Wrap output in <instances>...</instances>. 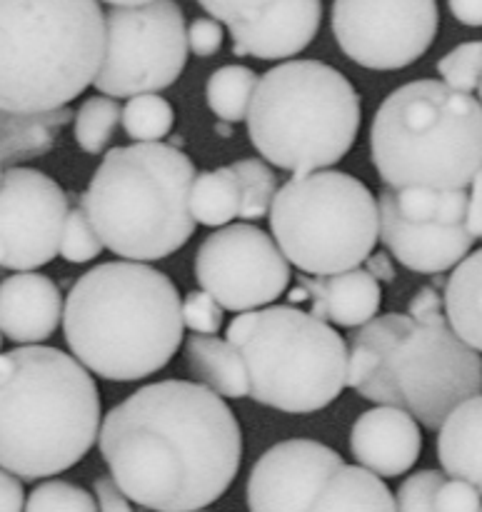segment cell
<instances>
[{
    "label": "cell",
    "mask_w": 482,
    "mask_h": 512,
    "mask_svg": "<svg viewBox=\"0 0 482 512\" xmlns=\"http://www.w3.org/2000/svg\"><path fill=\"white\" fill-rule=\"evenodd\" d=\"M113 483L143 510H205L233 485L243 430L218 393L188 380L143 385L100 423Z\"/></svg>",
    "instance_id": "1"
},
{
    "label": "cell",
    "mask_w": 482,
    "mask_h": 512,
    "mask_svg": "<svg viewBox=\"0 0 482 512\" xmlns=\"http://www.w3.org/2000/svg\"><path fill=\"white\" fill-rule=\"evenodd\" d=\"M348 388L438 430L463 400L482 393V355L448 323L443 295L423 285L408 313L375 315L350 335Z\"/></svg>",
    "instance_id": "2"
},
{
    "label": "cell",
    "mask_w": 482,
    "mask_h": 512,
    "mask_svg": "<svg viewBox=\"0 0 482 512\" xmlns=\"http://www.w3.org/2000/svg\"><path fill=\"white\" fill-rule=\"evenodd\" d=\"M183 300L173 280L138 260L95 265L70 288L63 335L73 358L110 383L155 375L183 345Z\"/></svg>",
    "instance_id": "3"
},
{
    "label": "cell",
    "mask_w": 482,
    "mask_h": 512,
    "mask_svg": "<svg viewBox=\"0 0 482 512\" xmlns=\"http://www.w3.org/2000/svg\"><path fill=\"white\" fill-rule=\"evenodd\" d=\"M103 410L93 373L48 345L8 353L0 380V468L23 483L78 465L98 443Z\"/></svg>",
    "instance_id": "4"
},
{
    "label": "cell",
    "mask_w": 482,
    "mask_h": 512,
    "mask_svg": "<svg viewBox=\"0 0 482 512\" xmlns=\"http://www.w3.org/2000/svg\"><path fill=\"white\" fill-rule=\"evenodd\" d=\"M195 165L168 143H133L103 155L80 208L110 253L153 263L193 238L190 188Z\"/></svg>",
    "instance_id": "5"
},
{
    "label": "cell",
    "mask_w": 482,
    "mask_h": 512,
    "mask_svg": "<svg viewBox=\"0 0 482 512\" xmlns=\"http://www.w3.org/2000/svg\"><path fill=\"white\" fill-rule=\"evenodd\" d=\"M103 50L100 0H0V110L65 108L93 85Z\"/></svg>",
    "instance_id": "6"
},
{
    "label": "cell",
    "mask_w": 482,
    "mask_h": 512,
    "mask_svg": "<svg viewBox=\"0 0 482 512\" xmlns=\"http://www.w3.org/2000/svg\"><path fill=\"white\" fill-rule=\"evenodd\" d=\"M370 155L388 188H470L482 168V103L443 80H413L380 103Z\"/></svg>",
    "instance_id": "7"
},
{
    "label": "cell",
    "mask_w": 482,
    "mask_h": 512,
    "mask_svg": "<svg viewBox=\"0 0 482 512\" xmlns=\"http://www.w3.org/2000/svg\"><path fill=\"white\" fill-rule=\"evenodd\" d=\"M360 95L333 65L285 60L260 75L248 135L263 160L293 175L333 168L360 130Z\"/></svg>",
    "instance_id": "8"
},
{
    "label": "cell",
    "mask_w": 482,
    "mask_h": 512,
    "mask_svg": "<svg viewBox=\"0 0 482 512\" xmlns=\"http://www.w3.org/2000/svg\"><path fill=\"white\" fill-rule=\"evenodd\" d=\"M228 340L248 365V398L265 408L310 415L348 388V343L313 313L293 305L248 310L230 323Z\"/></svg>",
    "instance_id": "9"
},
{
    "label": "cell",
    "mask_w": 482,
    "mask_h": 512,
    "mask_svg": "<svg viewBox=\"0 0 482 512\" xmlns=\"http://www.w3.org/2000/svg\"><path fill=\"white\" fill-rule=\"evenodd\" d=\"M268 218L285 258L308 275L360 268L380 240L378 198L363 180L330 168L283 183Z\"/></svg>",
    "instance_id": "10"
},
{
    "label": "cell",
    "mask_w": 482,
    "mask_h": 512,
    "mask_svg": "<svg viewBox=\"0 0 482 512\" xmlns=\"http://www.w3.org/2000/svg\"><path fill=\"white\" fill-rule=\"evenodd\" d=\"M188 25L175 0L110 8L95 90L110 98L160 93L188 63Z\"/></svg>",
    "instance_id": "11"
},
{
    "label": "cell",
    "mask_w": 482,
    "mask_h": 512,
    "mask_svg": "<svg viewBox=\"0 0 482 512\" xmlns=\"http://www.w3.org/2000/svg\"><path fill=\"white\" fill-rule=\"evenodd\" d=\"M290 278V260L273 235L250 223L223 225L195 253V280L230 313L273 305Z\"/></svg>",
    "instance_id": "12"
},
{
    "label": "cell",
    "mask_w": 482,
    "mask_h": 512,
    "mask_svg": "<svg viewBox=\"0 0 482 512\" xmlns=\"http://www.w3.org/2000/svg\"><path fill=\"white\" fill-rule=\"evenodd\" d=\"M335 43L368 70H403L423 58L440 25L438 0H333Z\"/></svg>",
    "instance_id": "13"
},
{
    "label": "cell",
    "mask_w": 482,
    "mask_h": 512,
    "mask_svg": "<svg viewBox=\"0 0 482 512\" xmlns=\"http://www.w3.org/2000/svg\"><path fill=\"white\" fill-rule=\"evenodd\" d=\"M68 195L35 168L13 165L0 180V268L38 270L58 255Z\"/></svg>",
    "instance_id": "14"
},
{
    "label": "cell",
    "mask_w": 482,
    "mask_h": 512,
    "mask_svg": "<svg viewBox=\"0 0 482 512\" xmlns=\"http://www.w3.org/2000/svg\"><path fill=\"white\" fill-rule=\"evenodd\" d=\"M343 455L308 438L283 440L265 450L248 475L250 512H310L328 480L343 468Z\"/></svg>",
    "instance_id": "15"
},
{
    "label": "cell",
    "mask_w": 482,
    "mask_h": 512,
    "mask_svg": "<svg viewBox=\"0 0 482 512\" xmlns=\"http://www.w3.org/2000/svg\"><path fill=\"white\" fill-rule=\"evenodd\" d=\"M380 240L403 268L423 275L453 270L473 250L475 238L465 223H410L395 210L393 193L385 185L378 198Z\"/></svg>",
    "instance_id": "16"
},
{
    "label": "cell",
    "mask_w": 482,
    "mask_h": 512,
    "mask_svg": "<svg viewBox=\"0 0 482 512\" xmlns=\"http://www.w3.org/2000/svg\"><path fill=\"white\" fill-rule=\"evenodd\" d=\"M350 453L380 478H400L423 453L420 423L403 408L378 405L355 420L350 430Z\"/></svg>",
    "instance_id": "17"
},
{
    "label": "cell",
    "mask_w": 482,
    "mask_h": 512,
    "mask_svg": "<svg viewBox=\"0 0 482 512\" xmlns=\"http://www.w3.org/2000/svg\"><path fill=\"white\" fill-rule=\"evenodd\" d=\"M323 23V0H278L260 18L230 28L235 55L288 60L303 53Z\"/></svg>",
    "instance_id": "18"
},
{
    "label": "cell",
    "mask_w": 482,
    "mask_h": 512,
    "mask_svg": "<svg viewBox=\"0 0 482 512\" xmlns=\"http://www.w3.org/2000/svg\"><path fill=\"white\" fill-rule=\"evenodd\" d=\"M60 288L35 270L0 280V333L18 345H43L63 323Z\"/></svg>",
    "instance_id": "19"
},
{
    "label": "cell",
    "mask_w": 482,
    "mask_h": 512,
    "mask_svg": "<svg viewBox=\"0 0 482 512\" xmlns=\"http://www.w3.org/2000/svg\"><path fill=\"white\" fill-rule=\"evenodd\" d=\"M310 313L338 328H360L378 315L383 303L380 283L365 268L328 275H298Z\"/></svg>",
    "instance_id": "20"
},
{
    "label": "cell",
    "mask_w": 482,
    "mask_h": 512,
    "mask_svg": "<svg viewBox=\"0 0 482 512\" xmlns=\"http://www.w3.org/2000/svg\"><path fill=\"white\" fill-rule=\"evenodd\" d=\"M438 460L448 478L482 493V393L463 400L438 428Z\"/></svg>",
    "instance_id": "21"
},
{
    "label": "cell",
    "mask_w": 482,
    "mask_h": 512,
    "mask_svg": "<svg viewBox=\"0 0 482 512\" xmlns=\"http://www.w3.org/2000/svg\"><path fill=\"white\" fill-rule=\"evenodd\" d=\"M185 365L195 383L205 385L220 398H248L250 375L243 353L218 335L193 333L185 343Z\"/></svg>",
    "instance_id": "22"
},
{
    "label": "cell",
    "mask_w": 482,
    "mask_h": 512,
    "mask_svg": "<svg viewBox=\"0 0 482 512\" xmlns=\"http://www.w3.org/2000/svg\"><path fill=\"white\" fill-rule=\"evenodd\" d=\"M70 118L73 113L68 105L40 115L0 110V163L13 168L25 160L48 155L55 145V133L70 123Z\"/></svg>",
    "instance_id": "23"
},
{
    "label": "cell",
    "mask_w": 482,
    "mask_h": 512,
    "mask_svg": "<svg viewBox=\"0 0 482 512\" xmlns=\"http://www.w3.org/2000/svg\"><path fill=\"white\" fill-rule=\"evenodd\" d=\"M443 305L455 333L482 355V248L455 265L445 280Z\"/></svg>",
    "instance_id": "24"
},
{
    "label": "cell",
    "mask_w": 482,
    "mask_h": 512,
    "mask_svg": "<svg viewBox=\"0 0 482 512\" xmlns=\"http://www.w3.org/2000/svg\"><path fill=\"white\" fill-rule=\"evenodd\" d=\"M310 512H398L395 510V495L390 493L383 478L363 465H343Z\"/></svg>",
    "instance_id": "25"
},
{
    "label": "cell",
    "mask_w": 482,
    "mask_h": 512,
    "mask_svg": "<svg viewBox=\"0 0 482 512\" xmlns=\"http://www.w3.org/2000/svg\"><path fill=\"white\" fill-rule=\"evenodd\" d=\"M190 213L195 223L223 228L240 218V183L233 165L195 175L190 188Z\"/></svg>",
    "instance_id": "26"
},
{
    "label": "cell",
    "mask_w": 482,
    "mask_h": 512,
    "mask_svg": "<svg viewBox=\"0 0 482 512\" xmlns=\"http://www.w3.org/2000/svg\"><path fill=\"white\" fill-rule=\"evenodd\" d=\"M260 75L245 65H223L215 70L205 85L208 108L223 123H243L248 118L250 100L258 88Z\"/></svg>",
    "instance_id": "27"
},
{
    "label": "cell",
    "mask_w": 482,
    "mask_h": 512,
    "mask_svg": "<svg viewBox=\"0 0 482 512\" xmlns=\"http://www.w3.org/2000/svg\"><path fill=\"white\" fill-rule=\"evenodd\" d=\"M120 118H123V108L118 98L100 93L83 100L78 113L73 115V135L78 148L88 155L105 153L118 130Z\"/></svg>",
    "instance_id": "28"
},
{
    "label": "cell",
    "mask_w": 482,
    "mask_h": 512,
    "mask_svg": "<svg viewBox=\"0 0 482 512\" xmlns=\"http://www.w3.org/2000/svg\"><path fill=\"white\" fill-rule=\"evenodd\" d=\"M120 123L125 135L135 143H163L175 125V110L158 93L133 95L123 105Z\"/></svg>",
    "instance_id": "29"
},
{
    "label": "cell",
    "mask_w": 482,
    "mask_h": 512,
    "mask_svg": "<svg viewBox=\"0 0 482 512\" xmlns=\"http://www.w3.org/2000/svg\"><path fill=\"white\" fill-rule=\"evenodd\" d=\"M233 170L240 183V218H265L278 193V178L273 168L260 158H243L233 163Z\"/></svg>",
    "instance_id": "30"
},
{
    "label": "cell",
    "mask_w": 482,
    "mask_h": 512,
    "mask_svg": "<svg viewBox=\"0 0 482 512\" xmlns=\"http://www.w3.org/2000/svg\"><path fill=\"white\" fill-rule=\"evenodd\" d=\"M25 512H100L95 493L65 480H43L25 500Z\"/></svg>",
    "instance_id": "31"
},
{
    "label": "cell",
    "mask_w": 482,
    "mask_h": 512,
    "mask_svg": "<svg viewBox=\"0 0 482 512\" xmlns=\"http://www.w3.org/2000/svg\"><path fill=\"white\" fill-rule=\"evenodd\" d=\"M438 73L448 88L475 93L482 80V40L458 45L438 60Z\"/></svg>",
    "instance_id": "32"
},
{
    "label": "cell",
    "mask_w": 482,
    "mask_h": 512,
    "mask_svg": "<svg viewBox=\"0 0 482 512\" xmlns=\"http://www.w3.org/2000/svg\"><path fill=\"white\" fill-rule=\"evenodd\" d=\"M103 248V240H100L98 230L93 228L85 210L80 205L78 208H70L63 225V238H60V258L73 265H83L98 258Z\"/></svg>",
    "instance_id": "33"
},
{
    "label": "cell",
    "mask_w": 482,
    "mask_h": 512,
    "mask_svg": "<svg viewBox=\"0 0 482 512\" xmlns=\"http://www.w3.org/2000/svg\"><path fill=\"white\" fill-rule=\"evenodd\" d=\"M448 480L443 470H420L403 480L395 493L398 512H435V493Z\"/></svg>",
    "instance_id": "34"
},
{
    "label": "cell",
    "mask_w": 482,
    "mask_h": 512,
    "mask_svg": "<svg viewBox=\"0 0 482 512\" xmlns=\"http://www.w3.org/2000/svg\"><path fill=\"white\" fill-rule=\"evenodd\" d=\"M225 308L208 293V290H190L183 300L185 328L200 335H218L223 330Z\"/></svg>",
    "instance_id": "35"
},
{
    "label": "cell",
    "mask_w": 482,
    "mask_h": 512,
    "mask_svg": "<svg viewBox=\"0 0 482 512\" xmlns=\"http://www.w3.org/2000/svg\"><path fill=\"white\" fill-rule=\"evenodd\" d=\"M278 0H198L200 8L210 15V18L220 20L225 28H235V25L250 23V20L260 18L268 8Z\"/></svg>",
    "instance_id": "36"
},
{
    "label": "cell",
    "mask_w": 482,
    "mask_h": 512,
    "mask_svg": "<svg viewBox=\"0 0 482 512\" xmlns=\"http://www.w3.org/2000/svg\"><path fill=\"white\" fill-rule=\"evenodd\" d=\"M482 493L465 480L448 478L435 493V512H480Z\"/></svg>",
    "instance_id": "37"
},
{
    "label": "cell",
    "mask_w": 482,
    "mask_h": 512,
    "mask_svg": "<svg viewBox=\"0 0 482 512\" xmlns=\"http://www.w3.org/2000/svg\"><path fill=\"white\" fill-rule=\"evenodd\" d=\"M223 23L210 15L205 18H195L188 25V50L198 58H213L220 48H223Z\"/></svg>",
    "instance_id": "38"
},
{
    "label": "cell",
    "mask_w": 482,
    "mask_h": 512,
    "mask_svg": "<svg viewBox=\"0 0 482 512\" xmlns=\"http://www.w3.org/2000/svg\"><path fill=\"white\" fill-rule=\"evenodd\" d=\"M93 493L95 500H98V508L100 512H133L130 508V500L125 498L123 490L113 483V478H98L93 483Z\"/></svg>",
    "instance_id": "39"
},
{
    "label": "cell",
    "mask_w": 482,
    "mask_h": 512,
    "mask_svg": "<svg viewBox=\"0 0 482 512\" xmlns=\"http://www.w3.org/2000/svg\"><path fill=\"white\" fill-rule=\"evenodd\" d=\"M25 495L23 480L13 475L10 470L0 468V512H25Z\"/></svg>",
    "instance_id": "40"
},
{
    "label": "cell",
    "mask_w": 482,
    "mask_h": 512,
    "mask_svg": "<svg viewBox=\"0 0 482 512\" xmlns=\"http://www.w3.org/2000/svg\"><path fill=\"white\" fill-rule=\"evenodd\" d=\"M465 225H468L470 235H473L475 240H482V168L475 173L473 183H470L468 215H465Z\"/></svg>",
    "instance_id": "41"
},
{
    "label": "cell",
    "mask_w": 482,
    "mask_h": 512,
    "mask_svg": "<svg viewBox=\"0 0 482 512\" xmlns=\"http://www.w3.org/2000/svg\"><path fill=\"white\" fill-rule=\"evenodd\" d=\"M448 8L458 23L482 28V0H448Z\"/></svg>",
    "instance_id": "42"
},
{
    "label": "cell",
    "mask_w": 482,
    "mask_h": 512,
    "mask_svg": "<svg viewBox=\"0 0 482 512\" xmlns=\"http://www.w3.org/2000/svg\"><path fill=\"white\" fill-rule=\"evenodd\" d=\"M365 270H368L370 275H373L375 280H378V283H393L395 280V265H393V260H390V255H385V253H370L368 258H365Z\"/></svg>",
    "instance_id": "43"
},
{
    "label": "cell",
    "mask_w": 482,
    "mask_h": 512,
    "mask_svg": "<svg viewBox=\"0 0 482 512\" xmlns=\"http://www.w3.org/2000/svg\"><path fill=\"white\" fill-rule=\"evenodd\" d=\"M103 3L113 5V8H125V5H143V3H153V0H103Z\"/></svg>",
    "instance_id": "44"
},
{
    "label": "cell",
    "mask_w": 482,
    "mask_h": 512,
    "mask_svg": "<svg viewBox=\"0 0 482 512\" xmlns=\"http://www.w3.org/2000/svg\"><path fill=\"white\" fill-rule=\"evenodd\" d=\"M478 95H480V98H478V100H480V103H482V80H480V88H478Z\"/></svg>",
    "instance_id": "45"
},
{
    "label": "cell",
    "mask_w": 482,
    "mask_h": 512,
    "mask_svg": "<svg viewBox=\"0 0 482 512\" xmlns=\"http://www.w3.org/2000/svg\"><path fill=\"white\" fill-rule=\"evenodd\" d=\"M3 173H5V170H3V163H0V180H3Z\"/></svg>",
    "instance_id": "46"
},
{
    "label": "cell",
    "mask_w": 482,
    "mask_h": 512,
    "mask_svg": "<svg viewBox=\"0 0 482 512\" xmlns=\"http://www.w3.org/2000/svg\"><path fill=\"white\" fill-rule=\"evenodd\" d=\"M0 348H3V333H0Z\"/></svg>",
    "instance_id": "47"
},
{
    "label": "cell",
    "mask_w": 482,
    "mask_h": 512,
    "mask_svg": "<svg viewBox=\"0 0 482 512\" xmlns=\"http://www.w3.org/2000/svg\"><path fill=\"white\" fill-rule=\"evenodd\" d=\"M188 512H205V510H188Z\"/></svg>",
    "instance_id": "48"
},
{
    "label": "cell",
    "mask_w": 482,
    "mask_h": 512,
    "mask_svg": "<svg viewBox=\"0 0 482 512\" xmlns=\"http://www.w3.org/2000/svg\"><path fill=\"white\" fill-rule=\"evenodd\" d=\"M480 512H482V510H480Z\"/></svg>",
    "instance_id": "49"
}]
</instances>
